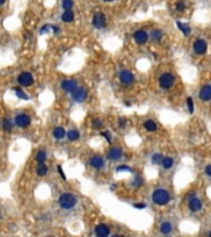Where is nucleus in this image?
Listing matches in <instances>:
<instances>
[{"label":"nucleus","mask_w":211,"mask_h":237,"mask_svg":"<svg viewBox=\"0 0 211 237\" xmlns=\"http://www.w3.org/2000/svg\"><path fill=\"white\" fill-rule=\"evenodd\" d=\"M170 194H169L168 190L163 189V188H157L153 193H152V201L158 205V206H164L169 204L170 201Z\"/></svg>","instance_id":"nucleus-1"},{"label":"nucleus","mask_w":211,"mask_h":237,"mask_svg":"<svg viewBox=\"0 0 211 237\" xmlns=\"http://www.w3.org/2000/svg\"><path fill=\"white\" fill-rule=\"evenodd\" d=\"M78 203V198L72 193H63L58 198V204L63 210H72L73 208H75Z\"/></svg>","instance_id":"nucleus-2"},{"label":"nucleus","mask_w":211,"mask_h":237,"mask_svg":"<svg viewBox=\"0 0 211 237\" xmlns=\"http://www.w3.org/2000/svg\"><path fill=\"white\" fill-rule=\"evenodd\" d=\"M158 84H159V88L163 89V90H169L170 88L174 87L175 84V77L169 73V72H164L159 76L158 78Z\"/></svg>","instance_id":"nucleus-3"},{"label":"nucleus","mask_w":211,"mask_h":237,"mask_svg":"<svg viewBox=\"0 0 211 237\" xmlns=\"http://www.w3.org/2000/svg\"><path fill=\"white\" fill-rule=\"evenodd\" d=\"M119 80H120V83H121L122 85H125V87H131V85L135 84L136 78H135V76H133L132 72H130V71H127V69H121V71L119 72Z\"/></svg>","instance_id":"nucleus-4"},{"label":"nucleus","mask_w":211,"mask_h":237,"mask_svg":"<svg viewBox=\"0 0 211 237\" xmlns=\"http://www.w3.org/2000/svg\"><path fill=\"white\" fill-rule=\"evenodd\" d=\"M72 100L77 104H82L84 103L86 98H88V89L84 88V87H78L72 94Z\"/></svg>","instance_id":"nucleus-5"},{"label":"nucleus","mask_w":211,"mask_h":237,"mask_svg":"<svg viewBox=\"0 0 211 237\" xmlns=\"http://www.w3.org/2000/svg\"><path fill=\"white\" fill-rule=\"evenodd\" d=\"M18 83L19 85L25 87V88H28V87H32L33 83H35V78L32 76V73L30 72H22L18 76Z\"/></svg>","instance_id":"nucleus-6"},{"label":"nucleus","mask_w":211,"mask_h":237,"mask_svg":"<svg viewBox=\"0 0 211 237\" xmlns=\"http://www.w3.org/2000/svg\"><path fill=\"white\" fill-rule=\"evenodd\" d=\"M193 52L198 56H203L208 52V43L203 39H196L193 43Z\"/></svg>","instance_id":"nucleus-7"},{"label":"nucleus","mask_w":211,"mask_h":237,"mask_svg":"<svg viewBox=\"0 0 211 237\" xmlns=\"http://www.w3.org/2000/svg\"><path fill=\"white\" fill-rule=\"evenodd\" d=\"M31 121H32V118H31L30 115H27V114H18V115L15 116V118H14L15 125H16L18 127H20V129H26V127H28V126L31 125Z\"/></svg>","instance_id":"nucleus-8"},{"label":"nucleus","mask_w":211,"mask_h":237,"mask_svg":"<svg viewBox=\"0 0 211 237\" xmlns=\"http://www.w3.org/2000/svg\"><path fill=\"white\" fill-rule=\"evenodd\" d=\"M89 164L94 169L100 171V169H103L105 167V158L103 157V156H100V155H94L89 159Z\"/></svg>","instance_id":"nucleus-9"},{"label":"nucleus","mask_w":211,"mask_h":237,"mask_svg":"<svg viewBox=\"0 0 211 237\" xmlns=\"http://www.w3.org/2000/svg\"><path fill=\"white\" fill-rule=\"evenodd\" d=\"M122 156H124V152H122V150H121L120 147H111V148L107 151V153H106V158H107L109 161H111V162H117V161H120V159L122 158Z\"/></svg>","instance_id":"nucleus-10"},{"label":"nucleus","mask_w":211,"mask_h":237,"mask_svg":"<svg viewBox=\"0 0 211 237\" xmlns=\"http://www.w3.org/2000/svg\"><path fill=\"white\" fill-rule=\"evenodd\" d=\"M61 88L63 89L65 93L72 94L78 88V82L75 79H64L61 83Z\"/></svg>","instance_id":"nucleus-11"},{"label":"nucleus","mask_w":211,"mask_h":237,"mask_svg":"<svg viewBox=\"0 0 211 237\" xmlns=\"http://www.w3.org/2000/svg\"><path fill=\"white\" fill-rule=\"evenodd\" d=\"M91 24L95 29H104L106 26V18L103 13H96L94 14L93 20H91Z\"/></svg>","instance_id":"nucleus-12"},{"label":"nucleus","mask_w":211,"mask_h":237,"mask_svg":"<svg viewBox=\"0 0 211 237\" xmlns=\"http://www.w3.org/2000/svg\"><path fill=\"white\" fill-rule=\"evenodd\" d=\"M133 40H135V42L137 45H146L147 41L149 40V35L145 30H137L133 34Z\"/></svg>","instance_id":"nucleus-13"},{"label":"nucleus","mask_w":211,"mask_h":237,"mask_svg":"<svg viewBox=\"0 0 211 237\" xmlns=\"http://www.w3.org/2000/svg\"><path fill=\"white\" fill-rule=\"evenodd\" d=\"M199 99L204 103H208L211 100V84H205L199 90Z\"/></svg>","instance_id":"nucleus-14"},{"label":"nucleus","mask_w":211,"mask_h":237,"mask_svg":"<svg viewBox=\"0 0 211 237\" xmlns=\"http://www.w3.org/2000/svg\"><path fill=\"white\" fill-rule=\"evenodd\" d=\"M94 232L96 237H107L110 235V227L106 224H99L95 226Z\"/></svg>","instance_id":"nucleus-15"},{"label":"nucleus","mask_w":211,"mask_h":237,"mask_svg":"<svg viewBox=\"0 0 211 237\" xmlns=\"http://www.w3.org/2000/svg\"><path fill=\"white\" fill-rule=\"evenodd\" d=\"M188 208H189V210L191 211V213H198V211L201 210V208H203V203H201V200H200L199 198L194 197L193 199H190L189 200Z\"/></svg>","instance_id":"nucleus-16"},{"label":"nucleus","mask_w":211,"mask_h":237,"mask_svg":"<svg viewBox=\"0 0 211 237\" xmlns=\"http://www.w3.org/2000/svg\"><path fill=\"white\" fill-rule=\"evenodd\" d=\"M159 231H161L162 235L169 236V235L173 232V224H172L170 221H163V222H161V225H159Z\"/></svg>","instance_id":"nucleus-17"},{"label":"nucleus","mask_w":211,"mask_h":237,"mask_svg":"<svg viewBox=\"0 0 211 237\" xmlns=\"http://www.w3.org/2000/svg\"><path fill=\"white\" fill-rule=\"evenodd\" d=\"M52 135H53V137L56 138V140L61 141V140H63V138L67 136V132H65L64 127H62V126H56V127L53 129V131H52Z\"/></svg>","instance_id":"nucleus-18"},{"label":"nucleus","mask_w":211,"mask_h":237,"mask_svg":"<svg viewBox=\"0 0 211 237\" xmlns=\"http://www.w3.org/2000/svg\"><path fill=\"white\" fill-rule=\"evenodd\" d=\"M143 127H145V130H146L147 132H156V131L158 130V125H157L156 121L152 120V118H148V120H146V121L143 122Z\"/></svg>","instance_id":"nucleus-19"},{"label":"nucleus","mask_w":211,"mask_h":237,"mask_svg":"<svg viewBox=\"0 0 211 237\" xmlns=\"http://www.w3.org/2000/svg\"><path fill=\"white\" fill-rule=\"evenodd\" d=\"M162 168L164 171H169L173 166H174V158L170 157V156H164L163 159H162V163H161Z\"/></svg>","instance_id":"nucleus-20"},{"label":"nucleus","mask_w":211,"mask_h":237,"mask_svg":"<svg viewBox=\"0 0 211 237\" xmlns=\"http://www.w3.org/2000/svg\"><path fill=\"white\" fill-rule=\"evenodd\" d=\"M65 137L68 138L69 142H75V141H78V140L80 138V134H79L78 130H75V129H70V130L67 132V136H65Z\"/></svg>","instance_id":"nucleus-21"},{"label":"nucleus","mask_w":211,"mask_h":237,"mask_svg":"<svg viewBox=\"0 0 211 237\" xmlns=\"http://www.w3.org/2000/svg\"><path fill=\"white\" fill-rule=\"evenodd\" d=\"M1 127H3V130H4L5 132H11V131H13V127H14V122H13L9 118H3Z\"/></svg>","instance_id":"nucleus-22"},{"label":"nucleus","mask_w":211,"mask_h":237,"mask_svg":"<svg viewBox=\"0 0 211 237\" xmlns=\"http://www.w3.org/2000/svg\"><path fill=\"white\" fill-rule=\"evenodd\" d=\"M13 92L15 93V95H16L19 99H22V100H30V97L22 90L20 87H14V88H13Z\"/></svg>","instance_id":"nucleus-23"},{"label":"nucleus","mask_w":211,"mask_h":237,"mask_svg":"<svg viewBox=\"0 0 211 237\" xmlns=\"http://www.w3.org/2000/svg\"><path fill=\"white\" fill-rule=\"evenodd\" d=\"M47 157H48V155H47V152H46L44 150H39V151L36 152V156H35L37 163H46Z\"/></svg>","instance_id":"nucleus-24"},{"label":"nucleus","mask_w":211,"mask_h":237,"mask_svg":"<svg viewBox=\"0 0 211 237\" xmlns=\"http://www.w3.org/2000/svg\"><path fill=\"white\" fill-rule=\"evenodd\" d=\"M162 37H163V32H162L161 30H158V29L152 30V31H151V34H149V39L152 40V41H156V42L161 41Z\"/></svg>","instance_id":"nucleus-25"},{"label":"nucleus","mask_w":211,"mask_h":237,"mask_svg":"<svg viewBox=\"0 0 211 237\" xmlns=\"http://www.w3.org/2000/svg\"><path fill=\"white\" fill-rule=\"evenodd\" d=\"M61 19H62L63 22H73L74 21V13L72 10H64Z\"/></svg>","instance_id":"nucleus-26"},{"label":"nucleus","mask_w":211,"mask_h":237,"mask_svg":"<svg viewBox=\"0 0 211 237\" xmlns=\"http://www.w3.org/2000/svg\"><path fill=\"white\" fill-rule=\"evenodd\" d=\"M163 157H164V156H163L162 153L156 152V153H153V155H152V157H151V162H152V164H154V166H161Z\"/></svg>","instance_id":"nucleus-27"},{"label":"nucleus","mask_w":211,"mask_h":237,"mask_svg":"<svg viewBox=\"0 0 211 237\" xmlns=\"http://www.w3.org/2000/svg\"><path fill=\"white\" fill-rule=\"evenodd\" d=\"M48 172V167L46 166V163H39L37 164V168H36V173L40 176V177H43L46 176Z\"/></svg>","instance_id":"nucleus-28"},{"label":"nucleus","mask_w":211,"mask_h":237,"mask_svg":"<svg viewBox=\"0 0 211 237\" xmlns=\"http://www.w3.org/2000/svg\"><path fill=\"white\" fill-rule=\"evenodd\" d=\"M177 26H178V29H179L185 36H189L190 35L191 29H190L188 25H185V24H183V22H180V21H177Z\"/></svg>","instance_id":"nucleus-29"},{"label":"nucleus","mask_w":211,"mask_h":237,"mask_svg":"<svg viewBox=\"0 0 211 237\" xmlns=\"http://www.w3.org/2000/svg\"><path fill=\"white\" fill-rule=\"evenodd\" d=\"M91 127L94 129V130H101L103 127H104V122H103V120L99 118H95L91 120Z\"/></svg>","instance_id":"nucleus-30"},{"label":"nucleus","mask_w":211,"mask_h":237,"mask_svg":"<svg viewBox=\"0 0 211 237\" xmlns=\"http://www.w3.org/2000/svg\"><path fill=\"white\" fill-rule=\"evenodd\" d=\"M142 184H143V178L141 176H135V178L131 182V185L135 187V188H140Z\"/></svg>","instance_id":"nucleus-31"},{"label":"nucleus","mask_w":211,"mask_h":237,"mask_svg":"<svg viewBox=\"0 0 211 237\" xmlns=\"http://www.w3.org/2000/svg\"><path fill=\"white\" fill-rule=\"evenodd\" d=\"M116 172H133V169H132V167H130V166H126V164H121V166H117L116 167Z\"/></svg>","instance_id":"nucleus-32"},{"label":"nucleus","mask_w":211,"mask_h":237,"mask_svg":"<svg viewBox=\"0 0 211 237\" xmlns=\"http://www.w3.org/2000/svg\"><path fill=\"white\" fill-rule=\"evenodd\" d=\"M187 108H188L189 114H194V100H193L191 97L187 98Z\"/></svg>","instance_id":"nucleus-33"},{"label":"nucleus","mask_w":211,"mask_h":237,"mask_svg":"<svg viewBox=\"0 0 211 237\" xmlns=\"http://www.w3.org/2000/svg\"><path fill=\"white\" fill-rule=\"evenodd\" d=\"M73 5H74L73 0H62V8L64 10H72Z\"/></svg>","instance_id":"nucleus-34"},{"label":"nucleus","mask_w":211,"mask_h":237,"mask_svg":"<svg viewBox=\"0 0 211 237\" xmlns=\"http://www.w3.org/2000/svg\"><path fill=\"white\" fill-rule=\"evenodd\" d=\"M100 135L105 138L106 142H107L109 145H111V142H112V140H111V138H112V137H111V134H110L109 131H101V132H100Z\"/></svg>","instance_id":"nucleus-35"},{"label":"nucleus","mask_w":211,"mask_h":237,"mask_svg":"<svg viewBox=\"0 0 211 237\" xmlns=\"http://www.w3.org/2000/svg\"><path fill=\"white\" fill-rule=\"evenodd\" d=\"M184 10H185V3H184L183 0L178 1V3H177V11L182 13V11H184Z\"/></svg>","instance_id":"nucleus-36"},{"label":"nucleus","mask_w":211,"mask_h":237,"mask_svg":"<svg viewBox=\"0 0 211 237\" xmlns=\"http://www.w3.org/2000/svg\"><path fill=\"white\" fill-rule=\"evenodd\" d=\"M49 29H52V25H44L40 30V35H44L46 32H49Z\"/></svg>","instance_id":"nucleus-37"},{"label":"nucleus","mask_w":211,"mask_h":237,"mask_svg":"<svg viewBox=\"0 0 211 237\" xmlns=\"http://www.w3.org/2000/svg\"><path fill=\"white\" fill-rule=\"evenodd\" d=\"M126 125H127V118H119V127H120V129H125Z\"/></svg>","instance_id":"nucleus-38"},{"label":"nucleus","mask_w":211,"mask_h":237,"mask_svg":"<svg viewBox=\"0 0 211 237\" xmlns=\"http://www.w3.org/2000/svg\"><path fill=\"white\" fill-rule=\"evenodd\" d=\"M133 208H136V209H145L146 208V204L145 203H136V204H133Z\"/></svg>","instance_id":"nucleus-39"},{"label":"nucleus","mask_w":211,"mask_h":237,"mask_svg":"<svg viewBox=\"0 0 211 237\" xmlns=\"http://www.w3.org/2000/svg\"><path fill=\"white\" fill-rule=\"evenodd\" d=\"M57 171H58V173L61 174V177H62V179H63V180H65L67 178H65V174H64L63 169H62V166H57Z\"/></svg>","instance_id":"nucleus-40"},{"label":"nucleus","mask_w":211,"mask_h":237,"mask_svg":"<svg viewBox=\"0 0 211 237\" xmlns=\"http://www.w3.org/2000/svg\"><path fill=\"white\" fill-rule=\"evenodd\" d=\"M205 174L209 178H211V164H208V166L205 167Z\"/></svg>","instance_id":"nucleus-41"},{"label":"nucleus","mask_w":211,"mask_h":237,"mask_svg":"<svg viewBox=\"0 0 211 237\" xmlns=\"http://www.w3.org/2000/svg\"><path fill=\"white\" fill-rule=\"evenodd\" d=\"M52 29H53V32H54V35H57V34L59 32V27H57V26H52Z\"/></svg>","instance_id":"nucleus-42"},{"label":"nucleus","mask_w":211,"mask_h":237,"mask_svg":"<svg viewBox=\"0 0 211 237\" xmlns=\"http://www.w3.org/2000/svg\"><path fill=\"white\" fill-rule=\"evenodd\" d=\"M125 105L130 106V105H132V103H131V101H127V100H126V101H125Z\"/></svg>","instance_id":"nucleus-43"},{"label":"nucleus","mask_w":211,"mask_h":237,"mask_svg":"<svg viewBox=\"0 0 211 237\" xmlns=\"http://www.w3.org/2000/svg\"><path fill=\"white\" fill-rule=\"evenodd\" d=\"M5 1H6V0H0V6H1V5H4V4H5Z\"/></svg>","instance_id":"nucleus-44"},{"label":"nucleus","mask_w":211,"mask_h":237,"mask_svg":"<svg viewBox=\"0 0 211 237\" xmlns=\"http://www.w3.org/2000/svg\"><path fill=\"white\" fill-rule=\"evenodd\" d=\"M111 237H125V236H122V235H112Z\"/></svg>","instance_id":"nucleus-45"},{"label":"nucleus","mask_w":211,"mask_h":237,"mask_svg":"<svg viewBox=\"0 0 211 237\" xmlns=\"http://www.w3.org/2000/svg\"><path fill=\"white\" fill-rule=\"evenodd\" d=\"M104 1H106V3H111V1H114V0H104Z\"/></svg>","instance_id":"nucleus-46"},{"label":"nucleus","mask_w":211,"mask_h":237,"mask_svg":"<svg viewBox=\"0 0 211 237\" xmlns=\"http://www.w3.org/2000/svg\"><path fill=\"white\" fill-rule=\"evenodd\" d=\"M208 237H211V231L209 232V235H208Z\"/></svg>","instance_id":"nucleus-47"},{"label":"nucleus","mask_w":211,"mask_h":237,"mask_svg":"<svg viewBox=\"0 0 211 237\" xmlns=\"http://www.w3.org/2000/svg\"><path fill=\"white\" fill-rule=\"evenodd\" d=\"M48 237H52V236H48Z\"/></svg>","instance_id":"nucleus-48"}]
</instances>
